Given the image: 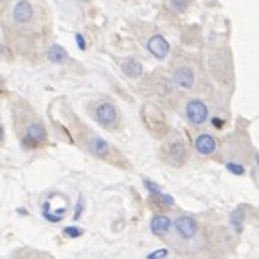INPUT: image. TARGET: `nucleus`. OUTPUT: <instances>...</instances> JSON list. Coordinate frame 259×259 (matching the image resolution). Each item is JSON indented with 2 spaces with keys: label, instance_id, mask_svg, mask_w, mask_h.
<instances>
[{
  "label": "nucleus",
  "instance_id": "nucleus-1",
  "mask_svg": "<svg viewBox=\"0 0 259 259\" xmlns=\"http://www.w3.org/2000/svg\"><path fill=\"white\" fill-rule=\"evenodd\" d=\"M186 117L191 124L200 126L209 119V108L202 99H191L186 105Z\"/></svg>",
  "mask_w": 259,
  "mask_h": 259
},
{
  "label": "nucleus",
  "instance_id": "nucleus-2",
  "mask_svg": "<svg viewBox=\"0 0 259 259\" xmlns=\"http://www.w3.org/2000/svg\"><path fill=\"white\" fill-rule=\"evenodd\" d=\"M173 225L177 234L184 239H193L194 236L198 234V223H196L194 218H191V216H178Z\"/></svg>",
  "mask_w": 259,
  "mask_h": 259
},
{
  "label": "nucleus",
  "instance_id": "nucleus-3",
  "mask_svg": "<svg viewBox=\"0 0 259 259\" xmlns=\"http://www.w3.org/2000/svg\"><path fill=\"white\" fill-rule=\"evenodd\" d=\"M96 119L99 124L110 128L117 121V110H115V106L112 103H99L96 106Z\"/></svg>",
  "mask_w": 259,
  "mask_h": 259
},
{
  "label": "nucleus",
  "instance_id": "nucleus-4",
  "mask_svg": "<svg viewBox=\"0 0 259 259\" xmlns=\"http://www.w3.org/2000/svg\"><path fill=\"white\" fill-rule=\"evenodd\" d=\"M24 144L25 146H40L47 141V130L40 124V122H34V124L27 126L24 135Z\"/></svg>",
  "mask_w": 259,
  "mask_h": 259
},
{
  "label": "nucleus",
  "instance_id": "nucleus-5",
  "mask_svg": "<svg viewBox=\"0 0 259 259\" xmlns=\"http://www.w3.org/2000/svg\"><path fill=\"white\" fill-rule=\"evenodd\" d=\"M166 157L171 160V164L175 166H180L186 160V144L180 139H173V141L167 142L166 146Z\"/></svg>",
  "mask_w": 259,
  "mask_h": 259
},
{
  "label": "nucleus",
  "instance_id": "nucleus-6",
  "mask_svg": "<svg viewBox=\"0 0 259 259\" xmlns=\"http://www.w3.org/2000/svg\"><path fill=\"white\" fill-rule=\"evenodd\" d=\"M148 51L153 54L157 60H164V58L169 54V44L164 36L160 34H155L148 40Z\"/></svg>",
  "mask_w": 259,
  "mask_h": 259
},
{
  "label": "nucleus",
  "instance_id": "nucleus-7",
  "mask_svg": "<svg viewBox=\"0 0 259 259\" xmlns=\"http://www.w3.org/2000/svg\"><path fill=\"white\" fill-rule=\"evenodd\" d=\"M32 6L29 0H20L16 2L15 8H13V20L16 24H27V22L32 20Z\"/></svg>",
  "mask_w": 259,
  "mask_h": 259
},
{
  "label": "nucleus",
  "instance_id": "nucleus-8",
  "mask_svg": "<svg viewBox=\"0 0 259 259\" xmlns=\"http://www.w3.org/2000/svg\"><path fill=\"white\" fill-rule=\"evenodd\" d=\"M194 148H196V151H198L200 155L207 157V155L214 153L216 148H218V142H216V139L212 137V135L202 134L196 137V141H194Z\"/></svg>",
  "mask_w": 259,
  "mask_h": 259
},
{
  "label": "nucleus",
  "instance_id": "nucleus-9",
  "mask_svg": "<svg viewBox=\"0 0 259 259\" xmlns=\"http://www.w3.org/2000/svg\"><path fill=\"white\" fill-rule=\"evenodd\" d=\"M173 81L180 89H191L194 85V74L189 67H180L173 72Z\"/></svg>",
  "mask_w": 259,
  "mask_h": 259
},
{
  "label": "nucleus",
  "instance_id": "nucleus-10",
  "mask_svg": "<svg viewBox=\"0 0 259 259\" xmlns=\"http://www.w3.org/2000/svg\"><path fill=\"white\" fill-rule=\"evenodd\" d=\"M89 150L92 155H96L97 158H105L110 153V146L105 139L101 137H90L89 139Z\"/></svg>",
  "mask_w": 259,
  "mask_h": 259
},
{
  "label": "nucleus",
  "instance_id": "nucleus-11",
  "mask_svg": "<svg viewBox=\"0 0 259 259\" xmlns=\"http://www.w3.org/2000/svg\"><path fill=\"white\" fill-rule=\"evenodd\" d=\"M150 227H151V231H153V234L166 236L171 229V220L164 214H155L153 218H151Z\"/></svg>",
  "mask_w": 259,
  "mask_h": 259
},
{
  "label": "nucleus",
  "instance_id": "nucleus-12",
  "mask_svg": "<svg viewBox=\"0 0 259 259\" xmlns=\"http://www.w3.org/2000/svg\"><path fill=\"white\" fill-rule=\"evenodd\" d=\"M122 72L126 74L128 77H141L142 72H144V67L139 60L135 58H128L126 61H122Z\"/></svg>",
  "mask_w": 259,
  "mask_h": 259
},
{
  "label": "nucleus",
  "instance_id": "nucleus-13",
  "mask_svg": "<svg viewBox=\"0 0 259 259\" xmlns=\"http://www.w3.org/2000/svg\"><path fill=\"white\" fill-rule=\"evenodd\" d=\"M47 56H49V60L54 61V63H63V61H67L69 54H67V51H65L63 47H60V45H51V49L47 51Z\"/></svg>",
  "mask_w": 259,
  "mask_h": 259
},
{
  "label": "nucleus",
  "instance_id": "nucleus-14",
  "mask_svg": "<svg viewBox=\"0 0 259 259\" xmlns=\"http://www.w3.org/2000/svg\"><path fill=\"white\" fill-rule=\"evenodd\" d=\"M169 8H171V11L182 15V13H186L187 8H189V0H169Z\"/></svg>",
  "mask_w": 259,
  "mask_h": 259
},
{
  "label": "nucleus",
  "instance_id": "nucleus-15",
  "mask_svg": "<svg viewBox=\"0 0 259 259\" xmlns=\"http://www.w3.org/2000/svg\"><path fill=\"white\" fill-rule=\"evenodd\" d=\"M231 223L238 232L243 231V212H241V210H236V212H232Z\"/></svg>",
  "mask_w": 259,
  "mask_h": 259
},
{
  "label": "nucleus",
  "instance_id": "nucleus-16",
  "mask_svg": "<svg viewBox=\"0 0 259 259\" xmlns=\"http://www.w3.org/2000/svg\"><path fill=\"white\" fill-rule=\"evenodd\" d=\"M63 232H65V236H69V238H77V236L83 234V229H79V227H67Z\"/></svg>",
  "mask_w": 259,
  "mask_h": 259
},
{
  "label": "nucleus",
  "instance_id": "nucleus-17",
  "mask_svg": "<svg viewBox=\"0 0 259 259\" xmlns=\"http://www.w3.org/2000/svg\"><path fill=\"white\" fill-rule=\"evenodd\" d=\"M144 186L148 187V191H150L151 194H158V193H162L160 187H158L155 182H151V180H144Z\"/></svg>",
  "mask_w": 259,
  "mask_h": 259
},
{
  "label": "nucleus",
  "instance_id": "nucleus-18",
  "mask_svg": "<svg viewBox=\"0 0 259 259\" xmlns=\"http://www.w3.org/2000/svg\"><path fill=\"white\" fill-rule=\"evenodd\" d=\"M227 169L232 171L234 175H243V173H245L243 166H239V164H227Z\"/></svg>",
  "mask_w": 259,
  "mask_h": 259
},
{
  "label": "nucleus",
  "instance_id": "nucleus-19",
  "mask_svg": "<svg viewBox=\"0 0 259 259\" xmlns=\"http://www.w3.org/2000/svg\"><path fill=\"white\" fill-rule=\"evenodd\" d=\"M76 40H77V47H79L81 51H83V49H85V38H83L79 34V32H77V34H76Z\"/></svg>",
  "mask_w": 259,
  "mask_h": 259
},
{
  "label": "nucleus",
  "instance_id": "nucleus-20",
  "mask_svg": "<svg viewBox=\"0 0 259 259\" xmlns=\"http://www.w3.org/2000/svg\"><path fill=\"white\" fill-rule=\"evenodd\" d=\"M81 212H83V202L79 200V203H77V209H76V212H74V218H79L81 216Z\"/></svg>",
  "mask_w": 259,
  "mask_h": 259
},
{
  "label": "nucleus",
  "instance_id": "nucleus-21",
  "mask_svg": "<svg viewBox=\"0 0 259 259\" xmlns=\"http://www.w3.org/2000/svg\"><path fill=\"white\" fill-rule=\"evenodd\" d=\"M167 252L166 250H157V252H153V254H150L148 257H162V255H166Z\"/></svg>",
  "mask_w": 259,
  "mask_h": 259
}]
</instances>
